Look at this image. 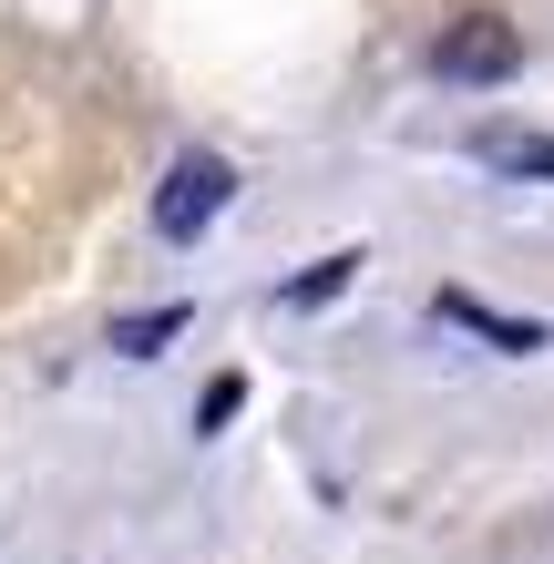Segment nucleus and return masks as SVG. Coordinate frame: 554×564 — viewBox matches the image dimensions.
<instances>
[{"label": "nucleus", "instance_id": "1", "mask_svg": "<svg viewBox=\"0 0 554 564\" xmlns=\"http://www.w3.org/2000/svg\"><path fill=\"white\" fill-rule=\"evenodd\" d=\"M524 73V31L493 11H463L432 31V83H513Z\"/></svg>", "mask_w": 554, "mask_h": 564}, {"label": "nucleus", "instance_id": "2", "mask_svg": "<svg viewBox=\"0 0 554 564\" xmlns=\"http://www.w3.org/2000/svg\"><path fill=\"white\" fill-rule=\"evenodd\" d=\"M226 195H237V164H226V154H175V175L154 185V237H165V247H195L226 216Z\"/></svg>", "mask_w": 554, "mask_h": 564}, {"label": "nucleus", "instance_id": "3", "mask_svg": "<svg viewBox=\"0 0 554 564\" xmlns=\"http://www.w3.org/2000/svg\"><path fill=\"white\" fill-rule=\"evenodd\" d=\"M432 308H442V328H463V339L503 349V359H534V349H554V328H544V318H513V308H493V297H472V288H442Z\"/></svg>", "mask_w": 554, "mask_h": 564}, {"label": "nucleus", "instance_id": "4", "mask_svg": "<svg viewBox=\"0 0 554 564\" xmlns=\"http://www.w3.org/2000/svg\"><path fill=\"white\" fill-rule=\"evenodd\" d=\"M463 154L493 164L503 185H554V134H534V123H472Z\"/></svg>", "mask_w": 554, "mask_h": 564}, {"label": "nucleus", "instance_id": "5", "mask_svg": "<svg viewBox=\"0 0 554 564\" xmlns=\"http://www.w3.org/2000/svg\"><path fill=\"white\" fill-rule=\"evenodd\" d=\"M360 268H370L360 247H339V257H318V268H298V278L278 288V308H298V318H308V308H329V297H349V278H360Z\"/></svg>", "mask_w": 554, "mask_h": 564}, {"label": "nucleus", "instance_id": "6", "mask_svg": "<svg viewBox=\"0 0 554 564\" xmlns=\"http://www.w3.org/2000/svg\"><path fill=\"white\" fill-rule=\"evenodd\" d=\"M185 297H165V308H134V318H113V349L123 359H154V349H165V339H185Z\"/></svg>", "mask_w": 554, "mask_h": 564}, {"label": "nucleus", "instance_id": "7", "mask_svg": "<svg viewBox=\"0 0 554 564\" xmlns=\"http://www.w3.org/2000/svg\"><path fill=\"white\" fill-rule=\"evenodd\" d=\"M237 411H247V370H216L206 390H195V431H206V442H216V431L237 421Z\"/></svg>", "mask_w": 554, "mask_h": 564}]
</instances>
